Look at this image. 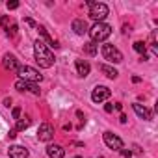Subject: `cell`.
Wrapping results in <instances>:
<instances>
[{
  "label": "cell",
  "mask_w": 158,
  "mask_h": 158,
  "mask_svg": "<svg viewBox=\"0 0 158 158\" xmlns=\"http://www.w3.org/2000/svg\"><path fill=\"white\" fill-rule=\"evenodd\" d=\"M34 56H35V61L39 63V67H43V69H48V67H52L54 65V54H52V50L45 45V41H41V39H37V41H34Z\"/></svg>",
  "instance_id": "obj_1"
},
{
  "label": "cell",
  "mask_w": 158,
  "mask_h": 158,
  "mask_svg": "<svg viewBox=\"0 0 158 158\" xmlns=\"http://www.w3.org/2000/svg\"><path fill=\"white\" fill-rule=\"evenodd\" d=\"M89 37H91V41L97 45V43H102V41H106L110 35H112V26L110 24H106V23H95L91 28H89Z\"/></svg>",
  "instance_id": "obj_2"
},
{
  "label": "cell",
  "mask_w": 158,
  "mask_h": 158,
  "mask_svg": "<svg viewBox=\"0 0 158 158\" xmlns=\"http://www.w3.org/2000/svg\"><path fill=\"white\" fill-rule=\"evenodd\" d=\"M86 4L89 6V19H93L95 23H104L108 15V6L102 2H93V0H88Z\"/></svg>",
  "instance_id": "obj_3"
},
{
  "label": "cell",
  "mask_w": 158,
  "mask_h": 158,
  "mask_svg": "<svg viewBox=\"0 0 158 158\" xmlns=\"http://www.w3.org/2000/svg\"><path fill=\"white\" fill-rule=\"evenodd\" d=\"M17 74H19V80H24V82H41L43 80V76L39 74V71H35L34 67H28V65H21L17 69Z\"/></svg>",
  "instance_id": "obj_4"
},
{
  "label": "cell",
  "mask_w": 158,
  "mask_h": 158,
  "mask_svg": "<svg viewBox=\"0 0 158 158\" xmlns=\"http://www.w3.org/2000/svg\"><path fill=\"white\" fill-rule=\"evenodd\" d=\"M101 52H102V58L108 60L110 63H121V61H123V54H121V50L115 48L114 45H102Z\"/></svg>",
  "instance_id": "obj_5"
},
{
  "label": "cell",
  "mask_w": 158,
  "mask_h": 158,
  "mask_svg": "<svg viewBox=\"0 0 158 158\" xmlns=\"http://www.w3.org/2000/svg\"><path fill=\"white\" fill-rule=\"evenodd\" d=\"M102 139H104V143H106V147H110V149H114V151H121L125 145H123V139L117 136V134H114V132H104L102 134Z\"/></svg>",
  "instance_id": "obj_6"
},
{
  "label": "cell",
  "mask_w": 158,
  "mask_h": 158,
  "mask_svg": "<svg viewBox=\"0 0 158 158\" xmlns=\"http://www.w3.org/2000/svg\"><path fill=\"white\" fill-rule=\"evenodd\" d=\"M37 138H39V141H50L54 138V127L50 123H43L37 130Z\"/></svg>",
  "instance_id": "obj_7"
},
{
  "label": "cell",
  "mask_w": 158,
  "mask_h": 158,
  "mask_svg": "<svg viewBox=\"0 0 158 158\" xmlns=\"http://www.w3.org/2000/svg\"><path fill=\"white\" fill-rule=\"evenodd\" d=\"M110 97V89L106 88V86H95V89H93V93H91V101L93 102H102V101H106Z\"/></svg>",
  "instance_id": "obj_8"
},
{
  "label": "cell",
  "mask_w": 158,
  "mask_h": 158,
  "mask_svg": "<svg viewBox=\"0 0 158 158\" xmlns=\"http://www.w3.org/2000/svg\"><path fill=\"white\" fill-rule=\"evenodd\" d=\"M15 89H19V91H30V93H34V95H39V93H41V89H39L37 84L24 82V80H17V82H15Z\"/></svg>",
  "instance_id": "obj_9"
},
{
  "label": "cell",
  "mask_w": 158,
  "mask_h": 158,
  "mask_svg": "<svg viewBox=\"0 0 158 158\" xmlns=\"http://www.w3.org/2000/svg\"><path fill=\"white\" fill-rule=\"evenodd\" d=\"M8 152H10V158H28V154H30L28 149L23 145H11L8 149Z\"/></svg>",
  "instance_id": "obj_10"
},
{
  "label": "cell",
  "mask_w": 158,
  "mask_h": 158,
  "mask_svg": "<svg viewBox=\"0 0 158 158\" xmlns=\"http://www.w3.org/2000/svg\"><path fill=\"white\" fill-rule=\"evenodd\" d=\"M73 30H74L76 35H86L89 32V26H88V23L84 19H74L73 21Z\"/></svg>",
  "instance_id": "obj_11"
},
{
  "label": "cell",
  "mask_w": 158,
  "mask_h": 158,
  "mask_svg": "<svg viewBox=\"0 0 158 158\" xmlns=\"http://www.w3.org/2000/svg\"><path fill=\"white\" fill-rule=\"evenodd\" d=\"M2 63H4V67H6L8 71H15V73H17V69L21 67V63H19V60H17V58H15L13 54H10V52H8V54L4 56V60H2Z\"/></svg>",
  "instance_id": "obj_12"
},
{
  "label": "cell",
  "mask_w": 158,
  "mask_h": 158,
  "mask_svg": "<svg viewBox=\"0 0 158 158\" xmlns=\"http://www.w3.org/2000/svg\"><path fill=\"white\" fill-rule=\"evenodd\" d=\"M47 154L48 158H65V149L61 145H56V143H50L47 147Z\"/></svg>",
  "instance_id": "obj_13"
},
{
  "label": "cell",
  "mask_w": 158,
  "mask_h": 158,
  "mask_svg": "<svg viewBox=\"0 0 158 158\" xmlns=\"http://www.w3.org/2000/svg\"><path fill=\"white\" fill-rule=\"evenodd\" d=\"M132 108H134V112H136V115H138V117H141V119H145V121H151V119H152V114H151V110H147L143 104H139V102H134V104H132Z\"/></svg>",
  "instance_id": "obj_14"
},
{
  "label": "cell",
  "mask_w": 158,
  "mask_h": 158,
  "mask_svg": "<svg viewBox=\"0 0 158 158\" xmlns=\"http://www.w3.org/2000/svg\"><path fill=\"white\" fill-rule=\"evenodd\" d=\"M37 30H39V35L47 41L45 45H47L48 48H52V47H54V48H58V47H60V45H58V41H56V39H52V37L48 35V32L45 30V26H37Z\"/></svg>",
  "instance_id": "obj_15"
},
{
  "label": "cell",
  "mask_w": 158,
  "mask_h": 158,
  "mask_svg": "<svg viewBox=\"0 0 158 158\" xmlns=\"http://www.w3.org/2000/svg\"><path fill=\"white\" fill-rule=\"evenodd\" d=\"M74 67H76V73H78V76H88L89 74V63L88 61H84V60H76L74 61Z\"/></svg>",
  "instance_id": "obj_16"
},
{
  "label": "cell",
  "mask_w": 158,
  "mask_h": 158,
  "mask_svg": "<svg viewBox=\"0 0 158 158\" xmlns=\"http://www.w3.org/2000/svg\"><path fill=\"white\" fill-rule=\"evenodd\" d=\"M99 71H101V73H104V76L112 78V80H114V78H117V74H119L112 65H106V63H99Z\"/></svg>",
  "instance_id": "obj_17"
},
{
  "label": "cell",
  "mask_w": 158,
  "mask_h": 158,
  "mask_svg": "<svg viewBox=\"0 0 158 158\" xmlns=\"http://www.w3.org/2000/svg\"><path fill=\"white\" fill-rule=\"evenodd\" d=\"M134 50L141 56V60L145 61V60H149V56H147V45L143 43V41H136L134 43Z\"/></svg>",
  "instance_id": "obj_18"
},
{
  "label": "cell",
  "mask_w": 158,
  "mask_h": 158,
  "mask_svg": "<svg viewBox=\"0 0 158 158\" xmlns=\"http://www.w3.org/2000/svg\"><path fill=\"white\" fill-rule=\"evenodd\" d=\"M84 52H86V54H89V56H97L99 47H97L93 41H89V43H86V45H84Z\"/></svg>",
  "instance_id": "obj_19"
},
{
  "label": "cell",
  "mask_w": 158,
  "mask_h": 158,
  "mask_svg": "<svg viewBox=\"0 0 158 158\" xmlns=\"http://www.w3.org/2000/svg\"><path fill=\"white\" fill-rule=\"evenodd\" d=\"M28 127H30V117H23V119H19V121H17L15 130H17V132H23V130H26Z\"/></svg>",
  "instance_id": "obj_20"
},
{
  "label": "cell",
  "mask_w": 158,
  "mask_h": 158,
  "mask_svg": "<svg viewBox=\"0 0 158 158\" xmlns=\"http://www.w3.org/2000/svg\"><path fill=\"white\" fill-rule=\"evenodd\" d=\"M17 30H19V28H17V24H15V23H11V24H10V28H8L6 32H8V35H10V37H17Z\"/></svg>",
  "instance_id": "obj_21"
},
{
  "label": "cell",
  "mask_w": 158,
  "mask_h": 158,
  "mask_svg": "<svg viewBox=\"0 0 158 158\" xmlns=\"http://www.w3.org/2000/svg\"><path fill=\"white\" fill-rule=\"evenodd\" d=\"M0 24H2L6 30L10 28V17H4V15H0Z\"/></svg>",
  "instance_id": "obj_22"
},
{
  "label": "cell",
  "mask_w": 158,
  "mask_h": 158,
  "mask_svg": "<svg viewBox=\"0 0 158 158\" xmlns=\"http://www.w3.org/2000/svg\"><path fill=\"white\" fill-rule=\"evenodd\" d=\"M6 8H8V10H17V8H19V2H17V0H11V2L6 4Z\"/></svg>",
  "instance_id": "obj_23"
},
{
  "label": "cell",
  "mask_w": 158,
  "mask_h": 158,
  "mask_svg": "<svg viewBox=\"0 0 158 158\" xmlns=\"http://www.w3.org/2000/svg\"><path fill=\"white\" fill-rule=\"evenodd\" d=\"M11 115H13V119H21V108H13V112H11Z\"/></svg>",
  "instance_id": "obj_24"
},
{
  "label": "cell",
  "mask_w": 158,
  "mask_h": 158,
  "mask_svg": "<svg viewBox=\"0 0 158 158\" xmlns=\"http://www.w3.org/2000/svg\"><path fill=\"white\" fill-rule=\"evenodd\" d=\"M119 152L123 154V158H132V151H127V149H121Z\"/></svg>",
  "instance_id": "obj_25"
},
{
  "label": "cell",
  "mask_w": 158,
  "mask_h": 158,
  "mask_svg": "<svg viewBox=\"0 0 158 158\" xmlns=\"http://www.w3.org/2000/svg\"><path fill=\"white\" fill-rule=\"evenodd\" d=\"M24 23H26V24H28V26H32V28H37V24H35V23H34V21H32V19H28V17H26V19H24Z\"/></svg>",
  "instance_id": "obj_26"
},
{
  "label": "cell",
  "mask_w": 158,
  "mask_h": 158,
  "mask_svg": "<svg viewBox=\"0 0 158 158\" xmlns=\"http://www.w3.org/2000/svg\"><path fill=\"white\" fill-rule=\"evenodd\" d=\"M104 112H106V114L114 112V106H112V104H106V106H104Z\"/></svg>",
  "instance_id": "obj_27"
},
{
  "label": "cell",
  "mask_w": 158,
  "mask_h": 158,
  "mask_svg": "<svg viewBox=\"0 0 158 158\" xmlns=\"http://www.w3.org/2000/svg\"><path fill=\"white\" fill-rule=\"evenodd\" d=\"M114 108H115L117 112H121V110H123V104H121V102H115V106H114Z\"/></svg>",
  "instance_id": "obj_28"
},
{
  "label": "cell",
  "mask_w": 158,
  "mask_h": 158,
  "mask_svg": "<svg viewBox=\"0 0 158 158\" xmlns=\"http://www.w3.org/2000/svg\"><path fill=\"white\" fill-rule=\"evenodd\" d=\"M15 136H17V130H15V128H11V130H10V138H11V139H13V138H15Z\"/></svg>",
  "instance_id": "obj_29"
},
{
  "label": "cell",
  "mask_w": 158,
  "mask_h": 158,
  "mask_svg": "<svg viewBox=\"0 0 158 158\" xmlns=\"http://www.w3.org/2000/svg\"><path fill=\"white\" fill-rule=\"evenodd\" d=\"M128 32H130V26H128V24H125V26H123V34H128Z\"/></svg>",
  "instance_id": "obj_30"
},
{
  "label": "cell",
  "mask_w": 158,
  "mask_h": 158,
  "mask_svg": "<svg viewBox=\"0 0 158 158\" xmlns=\"http://www.w3.org/2000/svg\"><path fill=\"white\" fill-rule=\"evenodd\" d=\"M119 121H121V123L125 125V123H127V115H125V114H121V117H119Z\"/></svg>",
  "instance_id": "obj_31"
},
{
  "label": "cell",
  "mask_w": 158,
  "mask_h": 158,
  "mask_svg": "<svg viewBox=\"0 0 158 158\" xmlns=\"http://www.w3.org/2000/svg\"><path fill=\"white\" fill-rule=\"evenodd\" d=\"M132 82L138 84V82H141V78H139V76H132Z\"/></svg>",
  "instance_id": "obj_32"
},
{
  "label": "cell",
  "mask_w": 158,
  "mask_h": 158,
  "mask_svg": "<svg viewBox=\"0 0 158 158\" xmlns=\"http://www.w3.org/2000/svg\"><path fill=\"white\" fill-rule=\"evenodd\" d=\"M4 106H11V99H4Z\"/></svg>",
  "instance_id": "obj_33"
},
{
  "label": "cell",
  "mask_w": 158,
  "mask_h": 158,
  "mask_svg": "<svg viewBox=\"0 0 158 158\" xmlns=\"http://www.w3.org/2000/svg\"><path fill=\"white\" fill-rule=\"evenodd\" d=\"M74 158H82V156H74Z\"/></svg>",
  "instance_id": "obj_34"
}]
</instances>
